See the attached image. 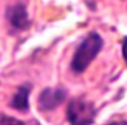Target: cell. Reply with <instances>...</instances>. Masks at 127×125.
I'll list each match as a JSON object with an SVG mask.
<instances>
[{
  "label": "cell",
  "mask_w": 127,
  "mask_h": 125,
  "mask_svg": "<svg viewBox=\"0 0 127 125\" xmlns=\"http://www.w3.org/2000/svg\"><path fill=\"white\" fill-rule=\"evenodd\" d=\"M102 46L103 40L101 38V36L95 31L89 32V35L76 48V52L71 61V70L79 74L84 73L91 65V62L97 57Z\"/></svg>",
  "instance_id": "cell-1"
},
{
  "label": "cell",
  "mask_w": 127,
  "mask_h": 125,
  "mask_svg": "<svg viewBox=\"0 0 127 125\" xmlns=\"http://www.w3.org/2000/svg\"><path fill=\"white\" fill-rule=\"evenodd\" d=\"M96 109L91 102L82 98L74 99L69 103L66 109L67 120L75 125H87L92 124L96 116Z\"/></svg>",
  "instance_id": "cell-2"
},
{
  "label": "cell",
  "mask_w": 127,
  "mask_h": 125,
  "mask_svg": "<svg viewBox=\"0 0 127 125\" xmlns=\"http://www.w3.org/2000/svg\"><path fill=\"white\" fill-rule=\"evenodd\" d=\"M66 98V92L61 88H46L41 92L39 97V108L42 111L54 110Z\"/></svg>",
  "instance_id": "cell-3"
},
{
  "label": "cell",
  "mask_w": 127,
  "mask_h": 125,
  "mask_svg": "<svg viewBox=\"0 0 127 125\" xmlns=\"http://www.w3.org/2000/svg\"><path fill=\"white\" fill-rule=\"evenodd\" d=\"M6 18H8L9 22L19 30H26L30 26L28 11L23 4H16V5L11 6L6 13Z\"/></svg>",
  "instance_id": "cell-4"
},
{
  "label": "cell",
  "mask_w": 127,
  "mask_h": 125,
  "mask_svg": "<svg viewBox=\"0 0 127 125\" xmlns=\"http://www.w3.org/2000/svg\"><path fill=\"white\" fill-rule=\"evenodd\" d=\"M29 95H30V86H21L15 95L11 99L10 105L20 111H26L29 109Z\"/></svg>",
  "instance_id": "cell-5"
},
{
  "label": "cell",
  "mask_w": 127,
  "mask_h": 125,
  "mask_svg": "<svg viewBox=\"0 0 127 125\" xmlns=\"http://www.w3.org/2000/svg\"><path fill=\"white\" fill-rule=\"evenodd\" d=\"M0 124H24V123L15 119V118H10V116H6V115H0Z\"/></svg>",
  "instance_id": "cell-6"
},
{
  "label": "cell",
  "mask_w": 127,
  "mask_h": 125,
  "mask_svg": "<svg viewBox=\"0 0 127 125\" xmlns=\"http://www.w3.org/2000/svg\"><path fill=\"white\" fill-rule=\"evenodd\" d=\"M122 56H123V59L127 65V36L125 37L123 43H122Z\"/></svg>",
  "instance_id": "cell-7"
}]
</instances>
